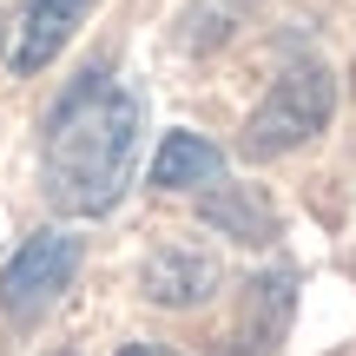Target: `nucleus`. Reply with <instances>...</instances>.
Returning a JSON list of instances; mask_svg holds the SVG:
<instances>
[{
  "label": "nucleus",
  "instance_id": "obj_1",
  "mask_svg": "<svg viewBox=\"0 0 356 356\" xmlns=\"http://www.w3.org/2000/svg\"><path fill=\"white\" fill-rule=\"evenodd\" d=\"M145 139V106L106 66H86L53 99L40 139V191L60 218H106L132 185Z\"/></svg>",
  "mask_w": 356,
  "mask_h": 356
},
{
  "label": "nucleus",
  "instance_id": "obj_2",
  "mask_svg": "<svg viewBox=\"0 0 356 356\" xmlns=\"http://www.w3.org/2000/svg\"><path fill=\"white\" fill-rule=\"evenodd\" d=\"M337 113V79L323 60H297L277 73V86L264 92V99L251 106V119H244L238 132V159H251V165H270V159L297 152V145H310L323 126H330Z\"/></svg>",
  "mask_w": 356,
  "mask_h": 356
},
{
  "label": "nucleus",
  "instance_id": "obj_4",
  "mask_svg": "<svg viewBox=\"0 0 356 356\" xmlns=\"http://www.w3.org/2000/svg\"><path fill=\"white\" fill-rule=\"evenodd\" d=\"M218 284H225V270H218V257L198 251V244H159V251L145 257V270H139L145 304H159V310H198V304L218 297Z\"/></svg>",
  "mask_w": 356,
  "mask_h": 356
},
{
  "label": "nucleus",
  "instance_id": "obj_7",
  "mask_svg": "<svg viewBox=\"0 0 356 356\" xmlns=\"http://www.w3.org/2000/svg\"><path fill=\"white\" fill-rule=\"evenodd\" d=\"M198 218L218 225V231H231L238 244H270L277 238V218H270V204H264L257 185H211L204 204H198Z\"/></svg>",
  "mask_w": 356,
  "mask_h": 356
},
{
  "label": "nucleus",
  "instance_id": "obj_9",
  "mask_svg": "<svg viewBox=\"0 0 356 356\" xmlns=\"http://www.w3.org/2000/svg\"><path fill=\"white\" fill-rule=\"evenodd\" d=\"M119 356H178V350H165V343H126Z\"/></svg>",
  "mask_w": 356,
  "mask_h": 356
},
{
  "label": "nucleus",
  "instance_id": "obj_3",
  "mask_svg": "<svg viewBox=\"0 0 356 356\" xmlns=\"http://www.w3.org/2000/svg\"><path fill=\"white\" fill-rule=\"evenodd\" d=\"M79 257H86V244H79L73 231H60V225L26 231V238H20V251L0 264V317L33 323L40 310H53L66 291H73Z\"/></svg>",
  "mask_w": 356,
  "mask_h": 356
},
{
  "label": "nucleus",
  "instance_id": "obj_5",
  "mask_svg": "<svg viewBox=\"0 0 356 356\" xmlns=\"http://www.w3.org/2000/svg\"><path fill=\"white\" fill-rule=\"evenodd\" d=\"M92 0H26L20 7V33H13V73H47L60 60V47L79 33Z\"/></svg>",
  "mask_w": 356,
  "mask_h": 356
},
{
  "label": "nucleus",
  "instance_id": "obj_10",
  "mask_svg": "<svg viewBox=\"0 0 356 356\" xmlns=\"http://www.w3.org/2000/svg\"><path fill=\"white\" fill-rule=\"evenodd\" d=\"M53 356H73V350H53Z\"/></svg>",
  "mask_w": 356,
  "mask_h": 356
},
{
  "label": "nucleus",
  "instance_id": "obj_6",
  "mask_svg": "<svg viewBox=\"0 0 356 356\" xmlns=\"http://www.w3.org/2000/svg\"><path fill=\"white\" fill-rule=\"evenodd\" d=\"M225 178V152L198 132H165L159 139V159H152V185L159 191H198V185H218Z\"/></svg>",
  "mask_w": 356,
  "mask_h": 356
},
{
  "label": "nucleus",
  "instance_id": "obj_8",
  "mask_svg": "<svg viewBox=\"0 0 356 356\" xmlns=\"http://www.w3.org/2000/svg\"><path fill=\"white\" fill-rule=\"evenodd\" d=\"M291 284V270H270V277H251V291H244V323L225 337V356H270L284 337V323H291V304H277L264 317V304Z\"/></svg>",
  "mask_w": 356,
  "mask_h": 356
}]
</instances>
